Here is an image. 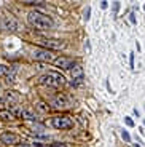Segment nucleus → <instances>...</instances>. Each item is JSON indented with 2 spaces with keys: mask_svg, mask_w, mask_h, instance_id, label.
I'll return each mask as SVG.
<instances>
[{
  "mask_svg": "<svg viewBox=\"0 0 145 147\" xmlns=\"http://www.w3.org/2000/svg\"><path fill=\"white\" fill-rule=\"evenodd\" d=\"M27 19H29V22L32 24L34 27H37V29H40V30L51 29V27L54 26L53 19H51L48 15H43V13H40V11H32V13H29Z\"/></svg>",
  "mask_w": 145,
  "mask_h": 147,
  "instance_id": "1",
  "label": "nucleus"
},
{
  "mask_svg": "<svg viewBox=\"0 0 145 147\" xmlns=\"http://www.w3.org/2000/svg\"><path fill=\"white\" fill-rule=\"evenodd\" d=\"M40 82L46 86H51V88H59L64 85V77L58 72H46L45 75H42Z\"/></svg>",
  "mask_w": 145,
  "mask_h": 147,
  "instance_id": "2",
  "label": "nucleus"
},
{
  "mask_svg": "<svg viewBox=\"0 0 145 147\" xmlns=\"http://www.w3.org/2000/svg\"><path fill=\"white\" fill-rule=\"evenodd\" d=\"M34 59L42 63H54V55L46 48H35L34 50Z\"/></svg>",
  "mask_w": 145,
  "mask_h": 147,
  "instance_id": "3",
  "label": "nucleus"
},
{
  "mask_svg": "<svg viewBox=\"0 0 145 147\" xmlns=\"http://www.w3.org/2000/svg\"><path fill=\"white\" fill-rule=\"evenodd\" d=\"M2 29L10 30V32H18V30H21V24L13 16H3L2 18Z\"/></svg>",
  "mask_w": 145,
  "mask_h": 147,
  "instance_id": "4",
  "label": "nucleus"
},
{
  "mask_svg": "<svg viewBox=\"0 0 145 147\" xmlns=\"http://www.w3.org/2000/svg\"><path fill=\"white\" fill-rule=\"evenodd\" d=\"M51 123H53V126L58 128V129H69L73 126V121L70 117H54L51 120Z\"/></svg>",
  "mask_w": 145,
  "mask_h": 147,
  "instance_id": "5",
  "label": "nucleus"
},
{
  "mask_svg": "<svg viewBox=\"0 0 145 147\" xmlns=\"http://www.w3.org/2000/svg\"><path fill=\"white\" fill-rule=\"evenodd\" d=\"M51 104L56 107V109H67L70 106V101L65 94H58L54 99L51 101Z\"/></svg>",
  "mask_w": 145,
  "mask_h": 147,
  "instance_id": "6",
  "label": "nucleus"
},
{
  "mask_svg": "<svg viewBox=\"0 0 145 147\" xmlns=\"http://www.w3.org/2000/svg\"><path fill=\"white\" fill-rule=\"evenodd\" d=\"M0 141L3 144H8V146H15V144L19 142V136L18 134H15V133H2V136H0Z\"/></svg>",
  "mask_w": 145,
  "mask_h": 147,
  "instance_id": "7",
  "label": "nucleus"
},
{
  "mask_svg": "<svg viewBox=\"0 0 145 147\" xmlns=\"http://www.w3.org/2000/svg\"><path fill=\"white\" fill-rule=\"evenodd\" d=\"M43 45L46 47V50H62L65 47V43L62 40H58V38H46L43 40Z\"/></svg>",
  "mask_w": 145,
  "mask_h": 147,
  "instance_id": "8",
  "label": "nucleus"
},
{
  "mask_svg": "<svg viewBox=\"0 0 145 147\" xmlns=\"http://www.w3.org/2000/svg\"><path fill=\"white\" fill-rule=\"evenodd\" d=\"M70 74H72V78H73L72 85H80L81 80H83V67H81V66H75Z\"/></svg>",
  "mask_w": 145,
  "mask_h": 147,
  "instance_id": "9",
  "label": "nucleus"
},
{
  "mask_svg": "<svg viewBox=\"0 0 145 147\" xmlns=\"http://www.w3.org/2000/svg\"><path fill=\"white\" fill-rule=\"evenodd\" d=\"M54 64L61 69H70L73 66V59L72 58H65V56H61V58L54 59Z\"/></svg>",
  "mask_w": 145,
  "mask_h": 147,
  "instance_id": "10",
  "label": "nucleus"
},
{
  "mask_svg": "<svg viewBox=\"0 0 145 147\" xmlns=\"http://www.w3.org/2000/svg\"><path fill=\"white\" fill-rule=\"evenodd\" d=\"M21 117L22 118H26V120H37V114H35V110H32V109H24L21 112Z\"/></svg>",
  "mask_w": 145,
  "mask_h": 147,
  "instance_id": "11",
  "label": "nucleus"
},
{
  "mask_svg": "<svg viewBox=\"0 0 145 147\" xmlns=\"http://www.w3.org/2000/svg\"><path fill=\"white\" fill-rule=\"evenodd\" d=\"M10 67L8 66H3V64H0V77H7V75H10Z\"/></svg>",
  "mask_w": 145,
  "mask_h": 147,
  "instance_id": "12",
  "label": "nucleus"
},
{
  "mask_svg": "<svg viewBox=\"0 0 145 147\" xmlns=\"http://www.w3.org/2000/svg\"><path fill=\"white\" fill-rule=\"evenodd\" d=\"M0 118H2V120H11V118H13V114H11V112H0Z\"/></svg>",
  "mask_w": 145,
  "mask_h": 147,
  "instance_id": "13",
  "label": "nucleus"
},
{
  "mask_svg": "<svg viewBox=\"0 0 145 147\" xmlns=\"http://www.w3.org/2000/svg\"><path fill=\"white\" fill-rule=\"evenodd\" d=\"M10 99L18 101V99H19V96H18V94H15V91H8V93H7V101H10Z\"/></svg>",
  "mask_w": 145,
  "mask_h": 147,
  "instance_id": "14",
  "label": "nucleus"
},
{
  "mask_svg": "<svg viewBox=\"0 0 145 147\" xmlns=\"http://www.w3.org/2000/svg\"><path fill=\"white\" fill-rule=\"evenodd\" d=\"M121 136H123V139L128 141V142L131 141V136H129V133H128V131H123V133H121Z\"/></svg>",
  "mask_w": 145,
  "mask_h": 147,
  "instance_id": "15",
  "label": "nucleus"
},
{
  "mask_svg": "<svg viewBox=\"0 0 145 147\" xmlns=\"http://www.w3.org/2000/svg\"><path fill=\"white\" fill-rule=\"evenodd\" d=\"M124 121H126V125H128V126H134V121L131 120L129 117H126V118H124Z\"/></svg>",
  "mask_w": 145,
  "mask_h": 147,
  "instance_id": "16",
  "label": "nucleus"
},
{
  "mask_svg": "<svg viewBox=\"0 0 145 147\" xmlns=\"http://www.w3.org/2000/svg\"><path fill=\"white\" fill-rule=\"evenodd\" d=\"M26 5H43L45 2H24Z\"/></svg>",
  "mask_w": 145,
  "mask_h": 147,
  "instance_id": "17",
  "label": "nucleus"
},
{
  "mask_svg": "<svg viewBox=\"0 0 145 147\" xmlns=\"http://www.w3.org/2000/svg\"><path fill=\"white\" fill-rule=\"evenodd\" d=\"M37 107H38L40 110H48V107H45L43 102H38V104H37Z\"/></svg>",
  "mask_w": 145,
  "mask_h": 147,
  "instance_id": "18",
  "label": "nucleus"
},
{
  "mask_svg": "<svg viewBox=\"0 0 145 147\" xmlns=\"http://www.w3.org/2000/svg\"><path fill=\"white\" fill-rule=\"evenodd\" d=\"M131 69H134V53H131Z\"/></svg>",
  "mask_w": 145,
  "mask_h": 147,
  "instance_id": "19",
  "label": "nucleus"
},
{
  "mask_svg": "<svg viewBox=\"0 0 145 147\" xmlns=\"http://www.w3.org/2000/svg\"><path fill=\"white\" fill-rule=\"evenodd\" d=\"M34 147H53V146H46V144H40V142H35Z\"/></svg>",
  "mask_w": 145,
  "mask_h": 147,
  "instance_id": "20",
  "label": "nucleus"
},
{
  "mask_svg": "<svg viewBox=\"0 0 145 147\" xmlns=\"http://www.w3.org/2000/svg\"><path fill=\"white\" fill-rule=\"evenodd\" d=\"M129 19H131V22H132V24H136V16H134V13H131V15H129Z\"/></svg>",
  "mask_w": 145,
  "mask_h": 147,
  "instance_id": "21",
  "label": "nucleus"
},
{
  "mask_svg": "<svg viewBox=\"0 0 145 147\" xmlns=\"http://www.w3.org/2000/svg\"><path fill=\"white\" fill-rule=\"evenodd\" d=\"M101 7L102 8H107V7H109V2H105V0H104V2H101Z\"/></svg>",
  "mask_w": 145,
  "mask_h": 147,
  "instance_id": "22",
  "label": "nucleus"
},
{
  "mask_svg": "<svg viewBox=\"0 0 145 147\" xmlns=\"http://www.w3.org/2000/svg\"><path fill=\"white\" fill-rule=\"evenodd\" d=\"M53 147H67L65 144H59V142H56V144H53Z\"/></svg>",
  "mask_w": 145,
  "mask_h": 147,
  "instance_id": "23",
  "label": "nucleus"
},
{
  "mask_svg": "<svg viewBox=\"0 0 145 147\" xmlns=\"http://www.w3.org/2000/svg\"><path fill=\"white\" fill-rule=\"evenodd\" d=\"M89 13H91V10H89V8H88V10H86V16H85V18H86V21H88V19H89Z\"/></svg>",
  "mask_w": 145,
  "mask_h": 147,
  "instance_id": "24",
  "label": "nucleus"
},
{
  "mask_svg": "<svg viewBox=\"0 0 145 147\" xmlns=\"http://www.w3.org/2000/svg\"><path fill=\"white\" fill-rule=\"evenodd\" d=\"M2 107H3V101L0 99V109H2Z\"/></svg>",
  "mask_w": 145,
  "mask_h": 147,
  "instance_id": "25",
  "label": "nucleus"
},
{
  "mask_svg": "<svg viewBox=\"0 0 145 147\" xmlns=\"http://www.w3.org/2000/svg\"><path fill=\"white\" fill-rule=\"evenodd\" d=\"M144 125H145V120H144Z\"/></svg>",
  "mask_w": 145,
  "mask_h": 147,
  "instance_id": "26",
  "label": "nucleus"
},
{
  "mask_svg": "<svg viewBox=\"0 0 145 147\" xmlns=\"http://www.w3.org/2000/svg\"><path fill=\"white\" fill-rule=\"evenodd\" d=\"M0 88H2V85H0Z\"/></svg>",
  "mask_w": 145,
  "mask_h": 147,
  "instance_id": "27",
  "label": "nucleus"
},
{
  "mask_svg": "<svg viewBox=\"0 0 145 147\" xmlns=\"http://www.w3.org/2000/svg\"><path fill=\"white\" fill-rule=\"evenodd\" d=\"M22 147H24V146H22Z\"/></svg>",
  "mask_w": 145,
  "mask_h": 147,
  "instance_id": "28",
  "label": "nucleus"
}]
</instances>
